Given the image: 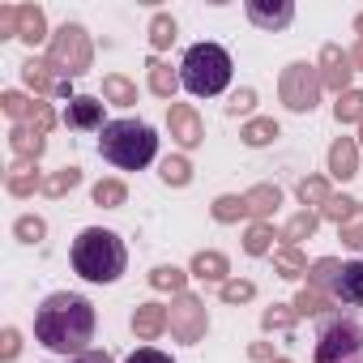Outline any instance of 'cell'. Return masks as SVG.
Instances as JSON below:
<instances>
[{"mask_svg": "<svg viewBox=\"0 0 363 363\" xmlns=\"http://www.w3.org/2000/svg\"><path fill=\"white\" fill-rule=\"evenodd\" d=\"M35 337L56 354H82L94 337V303L73 291H56L35 312Z\"/></svg>", "mask_w": 363, "mask_h": 363, "instance_id": "6da1fadb", "label": "cell"}, {"mask_svg": "<svg viewBox=\"0 0 363 363\" xmlns=\"http://www.w3.org/2000/svg\"><path fill=\"white\" fill-rule=\"evenodd\" d=\"M128 265V248L116 231L107 227H86L77 240H73V269L86 278V282H116Z\"/></svg>", "mask_w": 363, "mask_h": 363, "instance_id": "7a4b0ae2", "label": "cell"}, {"mask_svg": "<svg viewBox=\"0 0 363 363\" xmlns=\"http://www.w3.org/2000/svg\"><path fill=\"white\" fill-rule=\"evenodd\" d=\"M99 154L120 171H141L158 154V137L145 120H107L99 137Z\"/></svg>", "mask_w": 363, "mask_h": 363, "instance_id": "3957f363", "label": "cell"}, {"mask_svg": "<svg viewBox=\"0 0 363 363\" xmlns=\"http://www.w3.org/2000/svg\"><path fill=\"white\" fill-rule=\"evenodd\" d=\"M179 86L197 99H214L231 86V56L218 43H193L179 65Z\"/></svg>", "mask_w": 363, "mask_h": 363, "instance_id": "277c9868", "label": "cell"}, {"mask_svg": "<svg viewBox=\"0 0 363 363\" xmlns=\"http://www.w3.org/2000/svg\"><path fill=\"white\" fill-rule=\"evenodd\" d=\"M316 363H363V325L333 316L316 333Z\"/></svg>", "mask_w": 363, "mask_h": 363, "instance_id": "5b68a950", "label": "cell"}, {"mask_svg": "<svg viewBox=\"0 0 363 363\" xmlns=\"http://www.w3.org/2000/svg\"><path fill=\"white\" fill-rule=\"evenodd\" d=\"M94 60V48H90V35L77 26V22H65L52 43H48V65L60 73V77H82Z\"/></svg>", "mask_w": 363, "mask_h": 363, "instance_id": "8992f818", "label": "cell"}, {"mask_svg": "<svg viewBox=\"0 0 363 363\" xmlns=\"http://www.w3.org/2000/svg\"><path fill=\"white\" fill-rule=\"evenodd\" d=\"M320 90H325L320 69H316V65H308V60L286 65V69H282V77H278V94H282V103H286L291 111H299V116L316 107Z\"/></svg>", "mask_w": 363, "mask_h": 363, "instance_id": "52a82bcc", "label": "cell"}, {"mask_svg": "<svg viewBox=\"0 0 363 363\" xmlns=\"http://www.w3.org/2000/svg\"><path fill=\"white\" fill-rule=\"evenodd\" d=\"M206 325H210V316H206V303L197 299V295H175V303H171V333H175V342H201L206 337Z\"/></svg>", "mask_w": 363, "mask_h": 363, "instance_id": "ba28073f", "label": "cell"}, {"mask_svg": "<svg viewBox=\"0 0 363 363\" xmlns=\"http://www.w3.org/2000/svg\"><path fill=\"white\" fill-rule=\"evenodd\" d=\"M167 128H171V137L184 145V150H197V145L206 141V124H201V116H197L189 103H171V111H167Z\"/></svg>", "mask_w": 363, "mask_h": 363, "instance_id": "9c48e42d", "label": "cell"}, {"mask_svg": "<svg viewBox=\"0 0 363 363\" xmlns=\"http://www.w3.org/2000/svg\"><path fill=\"white\" fill-rule=\"evenodd\" d=\"M316 69H320V82H325L333 94H346V86H350V69H354V65H350V52H342L337 43H325Z\"/></svg>", "mask_w": 363, "mask_h": 363, "instance_id": "30bf717a", "label": "cell"}, {"mask_svg": "<svg viewBox=\"0 0 363 363\" xmlns=\"http://www.w3.org/2000/svg\"><path fill=\"white\" fill-rule=\"evenodd\" d=\"M22 82L35 90V94H56V99H73L69 94V77H60L48 60H26L22 65Z\"/></svg>", "mask_w": 363, "mask_h": 363, "instance_id": "8fae6325", "label": "cell"}, {"mask_svg": "<svg viewBox=\"0 0 363 363\" xmlns=\"http://www.w3.org/2000/svg\"><path fill=\"white\" fill-rule=\"evenodd\" d=\"M329 295H333V303L363 308V261H346V265H342V274L333 278Z\"/></svg>", "mask_w": 363, "mask_h": 363, "instance_id": "7c38bea8", "label": "cell"}, {"mask_svg": "<svg viewBox=\"0 0 363 363\" xmlns=\"http://www.w3.org/2000/svg\"><path fill=\"white\" fill-rule=\"evenodd\" d=\"M65 124L69 128H99L103 133V103L94 99V94H73L69 99V107H65Z\"/></svg>", "mask_w": 363, "mask_h": 363, "instance_id": "4fadbf2b", "label": "cell"}, {"mask_svg": "<svg viewBox=\"0 0 363 363\" xmlns=\"http://www.w3.org/2000/svg\"><path fill=\"white\" fill-rule=\"evenodd\" d=\"M329 175L342 179V184L359 175V141H354V137H337V141L329 145Z\"/></svg>", "mask_w": 363, "mask_h": 363, "instance_id": "5bb4252c", "label": "cell"}, {"mask_svg": "<svg viewBox=\"0 0 363 363\" xmlns=\"http://www.w3.org/2000/svg\"><path fill=\"white\" fill-rule=\"evenodd\" d=\"M9 150L18 162H39V154L48 150V133L30 128V124H13L9 128Z\"/></svg>", "mask_w": 363, "mask_h": 363, "instance_id": "9a60e30c", "label": "cell"}, {"mask_svg": "<svg viewBox=\"0 0 363 363\" xmlns=\"http://www.w3.org/2000/svg\"><path fill=\"white\" fill-rule=\"evenodd\" d=\"M171 329V312L162 308V303H141L137 312H133V333L141 337V342H154L158 333H167Z\"/></svg>", "mask_w": 363, "mask_h": 363, "instance_id": "2e32d148", "label": "cell"}, {"mask_svg": "<svg viewBox=\"0 0 363 363\" xmlns=\"http://www.w3.org/2000/svg\"><path fill=\"white\" fill-rule=\"evenodd\" d=\"M291 18H295V5H291V0H278V5H261V0H248V22H252V26L282 30V26H291Z\"/></svg>", "mask_w": 363, "mask_h": 363, "instance_id": "e0dca14e", "label": "cell"}, {"mask_svg": "<svg viewBox=\"0 0 363 363\" xmlns=\"http://www.w3.org/2000/svg\"><path fill=\"white\" fill-rule=\"evenodd\" d=\"M18 39H22L26 48L52 43V35H48V18H43L39 5H18Z\"/></svg>", "mask_w": 363, "mask_h": 363, "instance_id": "ac0fdd59", "label": "cell"}, {"mask_svg": "<svg viewBox=\"0 0 363 363\" xmlns=\"http://www.w3.org/2000/svg\"><path fill=\"white\" fill-rule=\"evenodd\" d=\"M244 201H248V218L265 223V218H274V210L282 206V189H278V184H252V189L244 193Z\"/></svg>", "mask_w": 363, "mask_h": 363, "instance_id": "d6986e66", "label": "cell"}, {"mask_svg": "<svg viewBox=\"0 0 363 363\" xmlns=\"http://www.w3.org/2000/svg\"><path fill=\"white\" fill-rule=\"evenodd\" d=\"M5 189H9L13 197H30L35 189L43 193V175L35 171V162H13V167L5 171Z\"/></svg>", "mask_w": 363, "mask_h": 363, "instance_id": "ffe728a7", "label": "cell"}, {"mask_svg": "<svg viewBox=\"0 0 363 363\" xmlns=\"http://www.w3.org/2000/svg\"><path fill=\"white\" fill-rule=\"evenodd\" d=\"M227 274H231V265H227V257H223V252L206 248V252H197V257H193V278H201V282H218V286H223V282H231Z\"/></svg>", "mask_w": 363, "mask_h": 363, "instance_id": "44dd1931", "label": "cell"}, {"mask_svg": "<svg viewBox=\"0 0 363 363\" xmlns=\"http://www.w3.org/2000/svg\"><path fill=\"white\" fill-rule=\"evenodd\" d=\"M316 227H320V214H316V210H299V214L282 227L286 248H299V240H312V235H316Z\"/></svg>", "mask_w": 363, "mask_h": 363, "instance_id": "7402d4cb", "label": "cell"}, {"mask_svg": "<svg viewBox=\"0 0 363 363\" xmlns=\"http://www.w3.org/2000/svg\"><path fill=\"white\" fill-rule=\"evenodd\" d=\"M329 197H333V193H329V179H325V175H308V179H299V201L312 206L316 214L329 206Z\"/></svg>", "mask_w": 363, "mask_h": 363, "instance_id": "603a6c76", "label": "cell"}, {"mask_svg": "<svg viewBox=\"0 0 363 363\" xmlns=\"http://www.w3.org/2000/svg\"><path fill=\"white\" fill-rule=\"evenodd\" d=\"M240 137H244V145L261 150V145H269V141L278 137V120H269V116H257V120H248V124L240 128Z\"/></svg>", "mask_w": 363, "mask_h": 363, "instance_id": "cb8c5ba5", "label": "cell"}, {"mask_svg": "<svg viewBox=\"0 0 363 363\" xmlns=\"http://www.w3.org/2000/svg\"><path fill=\"white\" fill-rule=\"evenodd\" d=\"M77 184H82V167H60V171L43 175V193H48V197H65V193H73Z\"/></svg>", "mask_w": 363, "mask_h": 363, "instance_id": "d4e9b609", "label": "cell"}, {"mask_svg": "<svg viewBox=\"0 0 363 363\" xmlns=\"http://www.w3.org/2000/svg\"><path fill=\"white\" fill-rule=\"evenodd\" d=\"M175 86H179V73H171V65H162V60H150V90L158 99L175 103Z\"/></svg>", "mask_w": 363, "mask_h": 363, "instance_id": "484cf974", "label": "cell"}, {"mask_svg": "<svg viewBox=\"0 0 363 363\" xmlns=\"http://www.w3.org/2000/svg\"><path fill=\"white\" fill-rule=\"evenodd\" d=\"M103 99L116 103V107H133V103H137V86H133L128 77L111 73V77H103Z\"/></svg>", "mask_w": 363, "mask_h": 363, "instance_id": "4316f807", "label": "cell"}, {"mask_svg": "<svg viewBox=\"0 0 363 363\" xmlns=\"http://www.w3.org/2000/svg\"><path fill=\"white\" fill-rule=\"evenodd\" d=\"M274 269H278L282 278H291V282H295V278H303L312 265H308V257H303L299 248H278V252H274Z\"/></svg>", "mask_w": 363, "mask_h": 363, "instance_id": "83f0119b", "label": "cell"}, {"mask_svg": "<svg viewBox=\"0 0 363 363\" xmlns=\"http://www.w3.org/2000/svg\"><path fill=\"white\" fill-rule=\"evenodd\" d=\"M329 308H333V295H329V291L303 286V291L295 295V312H299V316H320V312H329Z\"/></svg>", "mask_w": 363, "mask_h": 363, "instance_id": "f1b7e54d", "label": "cell"}, {"mask_svg": "<svg viewBox=\"0 0 363 363\" xmlns=\"http://www.w3.org/2000/svg\"><path fill=\"white\" fill-rule=\"evenodd\" d=\"M162 184H171V189H184L189 179H193V162L184 158V154H171V158H162Z\"/></svg>", "mask_w": 363, "mask_h": 363, "instance_id": "f546056e", "label": "cell"}, {"mask_svg": "<svg viewBox=\"0 0 363 363\" xmlns=\"http://www.w3.org/2000/svg\"><path fill=\"white\" fill-rule=\"evenodd\" d=\"M150 286H154V291H171V295H184L189 274H184V269H175V265H158V269L150 274Z\"/></svg>", "mask_w": 363, "mask_h": 363, "instance_id": "4dcf8cb0", "label": "cell"}, {"mask_svg": "<svg viewBox=\"0 0 363 363\" xmlns=\"http://www.w3.org/2000/svg\"><path fill=\"white\" fill-rule=\"evenodd\" d=\"M244 252H248V257L274 252V227H269V223H252V227L244 231Z\"/></svg>", "mask_w": 363, "mask_h": 363, "instance_id": "1f68e13d", "label": "cell"}, {"mask_svg": "<svg viewBox=\"0 0 363 363\" xmlns=\"http://www.w3.org/2000/svg\"><path fill=\"white\" fill-rule=\"evenodd\" d=\"M333 116H337V124H363V90H346V94H337Z\"/></svg>", "mask_w": 363, "mask_h": 363, "instance_id": "d6a6232c", "label": "cell"}, {"mask_svg": "<svg viewBox=\"0 0 363 363\" xmlns=\"http://www.w3.org/2000/svg\"><path fill=\"white\" fill-rule=\"evenodd\" d=\"M90 197H94V206H103V210H120V206L128 201V189L120 184V179H99Z\"/></svg>", "mask_w": 363, "mask_h": 363, "instance_id": "836d02e7", "label": "cell"}, {"mask_svg": "<svg viewBox=\"0 0 363 363\" xmlns=\"http://www.w3.org/2000/svg\"><path fill=\"white\" fill-rule=\"evenodd\" d=\"M171 43H175V18L171 13H154V22H150V48L167 52Z\"/></svg>", "mask_w": 363, "mask_h": 363, "instance_id": "e575fe53", "label": "cell"}, {"mask_svg": "<svg viewBox=\"0 0 363 363\" xmlns=\"http://www.w3.org/2000/svg\"><path fill=\"white\" fill-rule=\"evenodd\" d=\"M210 214H214L218 223H240V218H248V201L235 197V193H227V197H218V201L210 206Z\"/></svg>", "mask_w": 363, "mask_h": 363, "instance_id": "d590c367", "label": "cell"}, {"mask_svg": "<svg viewBox=\"0 0 363 363\" xmlns=\"http://www.w3.org/2000/svg\"><path fill=\"white\" fill-rule=\"evenodd\" d=\"M295 320H299L295 303H274V308H265V312H261V325H265V329H278V333L295 329Z\"/></svg>", "mask_w": 363, "mask_h": 363, "instance_id": "8d00e7d4", "label": "cell"}, {"mask_svg": "<svg viewBox=\"0 0 363 363\" xmlns=\"http://www.w3.org/2000/svg\"><path fill=\"white\" fill-rule=\"evenodd\" d=\"M337 274H342V261H333V257H320V261L308 269V286H316V291H329Z\"/></svg>", "mask_w": 363, "mask_h": 363, "instance_id": "74e56055", "label": "cell"}, {"mask_svg": "<svg viewBox=\"0 0 363 363\" xmlns=\"http://www.w3.org/2000/svg\"><path fill=\"white\" fill-rule=\"evenodd\" d=\"M0 107H5V116H9V120L26 124V120H30L35 99H26V94H18V90H5V94H0Z\"/></svg>", "mask_w": 363, "mask_h": 363, "instance_id": "f35d334b", "label": "cell"}, {"mask_svg": "<svg viewBox=\"0 0 363 363\" xmlns=\"http://www.w3.org/2000/svg\"><path fill=\"white\" fill-rule=\"evenodd\" d=\"M13 235H18L22 244H39V240L48 235V223H43L39 214H22V218L13 223Z\"/></svg>", "mask_w": 363, "mask_h": 363, "instance_id": "ab89813d", "label": "cell"}, {"mask_svg": "<svg viewBox=\"0 0 363 363\" xmlns=\"http://www.w3.org/2000/svg\"><path fill=\"white\" fill-rule=\"evenodd\" d=\"M218 295H223V303H248V299L257 295V286H252L248 278H231V282L218 286Z\"/></svg>", "mask_w": 363, "mask_h": 363, "instance_id": "60d3db41", "label": "cell"}, {"mask_svg": "<svg viewBox=\"0 0 363 363\" xmlns=\"http://www.w3.org/2000/svg\"><path fill=\"white\" fill-rule=\"evenodd\" d=\"M337 235H342V244H346V248H363V201H359V210L337 227Z\"/></svg>", "mask_w": 363, "mask_h": 363, "instance_id": "b9f144b4", "label": "cell"}, {"mask_svg": "<svg viewBox=\"0 0 363 363\" xmlns=\"http://www.w3.org/2000/svg\"><path fill=\"white\" fill-rule=\"evenodd\" d=\"M354 210H359V201H354V197H329V206L320 210V218H329V223H337V227H342Z\"/></svg>", "mask_w": 363, "mask_h": 363, "instance_id": "7bdbcfd3", "label": "cell"}, {"mask_svg": "<svg viewBox=\"0 0 363 363\" xmlns=\"http://www.w3.org/2000/svg\"><path fill=\"white\" fill-rule=\"evenodd\" d=\"M18 350H22V333H18V329H5V333H0V359L13 363Z\"/></svg>", "mask_w": 363, "mask_h": 363, "instance_id": "ee69618b", "label": "cell"}, {"mask_svg": "<svg viewBox=\"0 0 363 363\" xmlns=\"http://www.w3.org/2000/svg\"><path fill=\"white\" fill-rule=\"evenodd\" d=\"M26 124H30V128H39V133H48V128L56 124V116H52V107H48V103H39V99H35V107H30V120H26Z\"/></svg>", "mask_w": 363, "mask_h": 363, "instance_id": "f6af8a7d", "label": "cell"}, {"mask_svg": "<svg viewBox=\"0 0 363 363\" xmlns=\"http://www.w3.org/2000/svg\"><path fill=\"white\" fill-rule=\"evenodd\" d=\"M0 39H18V5H0Z\"/></svg>", "mask_w": 363, "mask_h": 363, "instance_id": "bcb514c9", "label": "cell"}, {"mask_svg": "<svg viewBox=\"0 0 363 363\" xmlns=\"http://www.w3.org/2000/svg\"><path fill=\"white\" fill-rule=\"evenodd\" d=\"M252 103H257V90H235V99L227 103V111H231V116H248Z\"/></svg>", "mask_w": 363, "mask_h": 363, "instance_id": "7dc6e473", "label": "cell"}, {"mask_svg": "<svg viewBox=\"0 0 363 363\" xmlns=\"http://www.w3.org/2000/svg\"><path fill=\"white\" fill-rule=\"evenodd\" d=\"M124 363H175L171 354H162V350H154V346H141V350H133Z\"/></svg>", "mask_w": 363, "mask_h": 363, "instance_id": "c3c4849f", "label": "cell"}, {"mask_svg": "<svg viewBox=\"0 0 363 363\" xmlns=\"http://www.w3.org/2000/svg\"><path fill=\"white\" fill-rule=\"evenodd\" d=\"M69 363H116L107 350H82V354H73Z\"/></svg>", "mask_w": 363, "mask_h": 363, "instance_id": "681fc988", "label": "cell"}, {"mask_svg": "<svg viewBox=\"0 0 363 363\" xmlns=\"http://www.w3.org/2000/svg\"><path fill=\"white\" fill-rule=\"evenodd\" d=\"M248 354H252L257 363H274V346H269V342H252V346H248Z\"/></svg>", "mask_w": 363, "mask_h": 363, "instance_id": "f907efd6", "label": "cell"}, {"mask_svg": "<svg viewBox=\"0 0 363 363\" xmlns=\"http://www.w3.org/2000/svg\"><path fill=\"white\" fill-rule=\"evenodd\" d=\"M350 65H359V69H363V39L354 43V52H350Z\"/></svg>", "mask_w": 363, "mask_h": 363, "instance_id": "816d5d0a", "label": "cell"}, {"mask_svg": "<svg viewBox=\"0 0 363 363\" xmlns=\"http://www.w3.org/2000/svg\"><path fill=\"white\" fill-rule=\"evenodd\" d=\"M354 26H359V39H363V13H359V18H354Z\"/></svg>", "mask_w": 363, "mask_h": 363, "instance_id": "f5cc1de1", "label": "cell"}, {"mask_svg": "<svg viewBox=\"0 0 363 363\" xmlns=\"http://www.w3.org/2000/svg\"><path fill=\"white\" fill-rule=\"evenodd\" d=\"M359 145H363V124H359Z\"/></svg>", "mask_w": 363, "mask_h": 363, "instance_id": "db71d44e", "label": "cell"}, {"mask_svg": "<svg viewBox=\"0 0 363 363\" xmlns=\"http://www.w3.org/2000/svg\"><path fill=\"white\" fill-rule=\"evenodd\" d=\"M274 363H291V359H274Z\"/></svg>", "mask_w": 363, "mask_h": 363, "instance_id": "11a10c76", "label": "cell"}]
</instances>
